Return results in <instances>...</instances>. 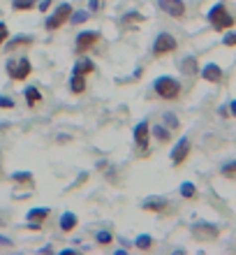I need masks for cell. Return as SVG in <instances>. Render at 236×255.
I'll return each mask as SVG.
<instances>
[{
	"label": "cell",
	"mask_w": 236,
	"mask_h": 255,
	"mask_svg": "<svg viewBox=\"0 0 236 255\" xmlns=\"http://www.w3.org/2000/svg\"><path fill=\"white\" fill-rule=\"evenodd\" d=\"M209 21H211V26L216 28L218 33H223V30H230V28L236 23L234 16H232L230 9H227V7H225L223 2H218V5L211 7V12H209Z\"/></svg>",
	"instance_id": "cell-1"
},
{
	"label": "cell",
	"mask_w": 236,
	"mask_h": 255,
	"mask_svg": "<svg viewBox=\"0 0 236 255\" xmlns=\"http://www.w3.org/2000/svg\"><path fill=\"white\" fill-rule=\"evenodd\" d=\"M153 88H156V93L160 95L162 100H176L181 95V84L174 77H157Z\"/></svg>",
	"instance_id": "cell-2"
},
{
	"label": "cell",
	"mask_w": 236,
	"mask_h": 255,
	"mask_svg": "<svg viewBox=\"0 0 236 255\" xmlns=\"http://www.w3.org/2000/svg\"><path fill=\"white\" fill-rule=\"evenodd\" d=\"M72 12H75V9H72V5H70V2H61V5L56 7V12L47 19V23H44V26H47V30H58V28H63L70 21Z\"/></svg>",
	"instance_id": "cell-3"
},
{
	"label": "cell",
	"mask_w": 236,
	"mask_h": 255,
	"mask_svg": "<svg viewBox=\"0 0 236 255\" xmlns=\"http://www.w3.org/2000/svg\"><path fill=\"white\" fill-rule=\"evenodd\" d=\"M30 72H33V65H30V61H28L26 56H23V58H16V61H9V63H7V74H9L14 81L28 79V77H30Z\"/></svg>",
	"instance_id": "cell-4"
},
{
	"label": "cell",
	"mask_w": 236,
	"mask_h": 255,
	"mask_svg": "<svg viewBox=\"0 0 236 255\" xmlns=\"http://www.w3.org/2000/svg\"><path fill=\"white\" fill-rule=\"evenodd\" d=\"M190 232H192V237L195 239H202V242H213V239H218L220 237V228H216L213 223H195L192 228H190Z\"/></svg>",
	"instance_id": "cell-5"
},
{
	"label": "cell",
	"mask_w": 236,
	"mask_h": 255,
	"mask_svg": "<svg viewBox=\"0 0 236 255\" xmlns=\"http://www.w3.org/2000/svg\"><path fill=\"white\" fill-rule=\"evenodd\" d=\"M176 47H178V42H176L174 35L160 33L156 37V42H153V56H167L171 51H176Z\"/></svg>",
	"instance_id": "cell-6"
},
{
	"label": "cell",
	"mask_w": 236,
	"mask_h": 255,
	"mask_svg": "<svg viewBox=\"0 0 236 255\" xmlns=\"http://www.w3.org/2000/svg\"><path fill=\"white\" fill-rule=\"evenodd\" d=\"M100 40V30H83V33L77 35V54H83L88 49L97 44Z\"/></svg>",
	"instance_id": "cell-7"
},
{
	"label": "cell",
	"mask_w": 236,
	"mask_h": 255,
	"mask_svg": "<svg viewBox=\"0 0 236 255\" xmlns=\"http://www.w3.org/2000/svg\"><path fill=\"white\" fill-rule=\"evenodd\" d=\"M157 5L164 9V14L174 16V19H183L185 16V2L183 0H157Z\"/></svg>",
	"instance_id": "cell-8"
},
{
	"label": "cell",
	"mask_w": 236,
	"mask_h": 255,
	"mask_svg": "<svg viewBox=\"0 0 236 255\" xmlns=\"http://www.w3.org/2000/svg\"><path fill=\"white\" fill-rule=\"evenodd\" d=\"M190 148H192V146H190V139H188V137H183V139L174 146V151H171V165H176V167H178V165H183V162L188 160Z\"/></svg>",
	"instance_id": "cell-9"
},
{
	"label": "cell",
	"mask_w": 236,
	"mask_h": 255,
	"mask_svg": "<svg viewBox=\"0 0 236 255\" xmlns=\"http://www.w3.org/2000/svg\"><path fill=\"white\" fill-rule=\"evenodd\" d=\"M151 141V123L149 121H139L135 128V144L139 148H146Z\"/></svg>",
	"instance_id": "cell-10"
},
{
	"label": "cell",
	"mask_w": 236,
	"mask_h": 255,
	"mask_svg": "<svg viewBox=\"0 0 236 255\" xmlns=\"http://www.w3.org/2000/svg\"><path fill=\"white\" fill-rule=\"evenodd\" d=\"M202 77L206 81H211V84H220V81H223V67L216 65V63H209V65L202 70Z\"/></svg>",
	"instance_id": "cell-11"
},
{
	"label": "cell",
	"mask_w": 236,
	"mask_h": 255,
	"mask_svg": "<svg viewBox=\"0 0 236 255\" xmlns=\"http://www.w3.org/2000/svg\"><path fill=\"white\" fill-rule=\"evenodd\" d=\"M95 72V63L88 61V58H81V61L75 63V70H72V74H81V77H88V74Z\"/></svg>",
	"instance_id": "cell-12"
},
{
	"label": "cell",
	"mask_w": 236,
	"mask_h": 255,
	"mask_svg": "<svg viewBox=\"0 0 236 255\" xmlns=\"http://www.w3.org/2000/svg\"><path fill=\"white\" fill-rule=\"evenodd\" d=\"M142 209L144 211H157V214H160V211L167 209V202L162 200V197H149V200L142 204Z\"/></svg>",
	"instance_id": "cell-13"
},
{
	"label": "cell",
	"mask_w": 236,
	"mask_h": 255,
	"mask_svg": "<svg viewBox=\"0 0 236 255\" xmlns=\"http://www.w3.org/2000/svg\"><path fill=\"white\" fill-rule=\"evenodd\" d=\"M77 223H79V218H77V214H72V211H65V214L61 216V230L63 232H72V230L77 228Z\"/></svg>",
	"instance_id": "cell-14"
},
{
	"label": "cell",
	"mask_w": 236,
	"mask_h": 255,
	"mask_svg": "<svg viewBox=\"0 0 236 255\" xmlns=\"http://www.w3.org/2000/svg\"><path fill=\"white\" fill-rule=\"evenodd\" d=\"M70 88H72V93H83L86 91V77H81V74H72V79H70Z\"/></svg>",
	"instance_id": "cell-15"
},
{
	"label": "cell",
	"mask_w": 236,
	"mask_h": 255,
	"mask_svg": "<svg viewBox=\"0 0 236 255\" xmlns=\"http://www.w3.org/2000/svg\"><path fill=\"white\" fill-rule=\"evenodd\" d=\"M26 102H28V107H35V105H40L42 102V93H40V88H26Z\"/></svg>",
	"instance_id": "cell-16"
},
{
	"label": "cell",
	"mask_w": 236,
	"mask_h": 255,
	"mask_svg": "<svg viewBox=\"0 0 236 255\" xmlns=\"http://www.w3.org/2000/svg\"><path fill=\"white\" fill-rule=\"evenodd\" d=\"M47 216H49V209H30L26 218L30 223H44L47 221Z\"/></svg>",
	"instance_id": "cell-17"
},
{
	"label": "cell",
	"mask_w": 236,
	"mask_h": 255,
	"mask_svg": "<svg viewBox=\"0 0 236 255\" xmlns=\"http://www.w3.org/2000/svg\"><path fill=\"white\" fill-rule=\"evenodd\" d=\"M153 137H156L160 144H164V141L171 139V132H169L167 128H162V126H153Z\"/></svg>",
	"instance_id": "cell-18"
},
{
	"label": "cell",
	"mask_w": 236,
	"mask_h": 255,
	"mask_svg": "<svg viewBox=\"0 0 236 255\" xmlns=\"http://www.w3.org/2000/svg\"><path fill=\"white\" fill-rule=\"evenodd\" d=\"M183 72H185V74H190V77H192V74H197V72H199V65H197V58H192V56H190V58H185V61H183Z\"/></svg>",
	"instance_id": "cell-19"
},
{
	"label": "cell",
	"mask_w": 236,
	"mask_h": 255,
	"mask_svg": "<svg viewBox=\"0 0 236 255\" xmlns=\"http://www.w3.org/2000/svg\"><path fill=\"white\" fill-rule=\"evenodd\" d=\"M30 44H33V37H16L14 42L7 44V51H14V49H19V47H30Z\"/></svg>",
	"instance_id": "cell-20"
},
{
	"label": "cell",
	"mask_w": 236,
	"mask_h": 255,
	"mask_svg": "<svg viewBox=\"0 0 236 255\" xmlns=\"http://www.w3.org/2000/svg\"><path fill=\"white\" fill-rule=\"evenodd\" d=\"M12 7L16 12H26V9H33L35 0H12Z\"/></svg>",
	"instance_id": "cell-21"
},
{
	"label": "cell",
	"mask_w": 236,
	"mask_h": 255,
	"mask_svg": "<svg viewBox=\"0 0 236 255\" xmlns=\"http://www.w3.org/2000/svg\"><path fill=\"white\" fill-rule=\"evenodd\" d=\"M197 195V188H195V183H183L181 186V197L183 200H192V197H195Z\"/></svg>",
	"instance_id": "cell-22"
},
{
	"label": "cell",
	"mask_w": 236,
	"mask_h": 255,
	"mask_svg": "<svg viewBox=\"0 0 236 255\" xmlns=\"http://www.w3.org/2000/svg\"><path fill=\"white\" fill-rule=\"evenodd\" d=\"M135 244H137V249L139 251H149L151 246H153V239H151L149 235H142V237H137Z\"/></svg>",
	"instance_id": "cell-23"
},
{
	"label": "cell",
	"mask_w": 236,
	"mask_h": 255,
	"mask_svg": "<svg viewBox=\"0 0 236 255\" xmlns=\"http://www.w3.org/2000/svg\"><path fill=\"white\" fill-rule=\"evenodd\" d=\"M223 176H227V179H234L236 181V162H227V165H223Z\"/></svg>",
	"instance_id": "cell-24"
},
{
	"label": "cell",
	"mask_w": 236,
	"mask_h": 255,
	"mask_svg": "<svg viewBox=\"0 0 236 255\" xmlns=\"http://www.w3.org/2000/svg\"><path fill=\"white\" fill-rule=\"evenodd\" d=\"M12 179L16 183H30L33 181V174L30 172H16V174H12Z\"/></svg>",
	"instance_id": "cell-25"
},
{
	"label": "cell",
	"mask_w": 236,
	"mask_h": 255,
	"mask_svg": "<svg viewBox=\"0 0 236 255\" xmlns=\"http://www.w3.org/2000/svg\"><path fill=\"white\" fill-rule=\"evenodd\" d=\"M88 16H90V14H88L86 9H79V12H72V16H70V21H72V23H83V21H86Z\"/></svg>",
	"instance_id": "cell-26"
},
{
	"label": "cell",
	"mask_w": 236,
	"mask_h": 255,
	"mask_svg": "<svg viewBox=\"0 0 236 255\" xmlns=\"http://www.w3.org/2000/svg\"><path fill=\"white\" fill-rule=\"evenodd\" d=\"M114 242V237H111V232H107V230H102V232H97V244H111Z\"/></svg>",
	"instance_id": "cell-27"
},
{
	"label": "cell",
	"mask_w": 236,
	"mask_h": 255,
	"mask_svg": "<svg viewBox=\"0 0 236 255\" xmlns=\"http://www.w3.org/2000/svg\"><path fill=\"white\" fill-rule=\"evenodd\" d=\"M162 119H164V123L169 126V130H176V128H178V119H176L174 114H164Z\"/></svg>",
	"instance_id": "cell-28"
},
{
	"label": "cell",
	"mask_w": 236,
	"mask_h": 255,
	"mask_svg": "<svg viewBox=\"0 0 236 255\" xmlns=\"http://www.w3.org/2000/svg\"><path fill=\"white\" fill-rule=\"evenodd\" d=\"M223 44H225V47H236V33H227V35H225Z\"/></svg>",
	"instance_id": "cell-29"
},
{
	"label": "cell",
	"mask_w": 236,
	"mask_h": 255,
	"mask_svg": "<svg viewBox=\"0 0 236 255\" xmlns=\"http://www.w3.org/2000/svg\"><path fill=\"white\" fill-rule=\"evenodd\" d=\"M0 107H2V109H12V107H14V100H12V98H5V95H0Z\"/></svg>",
	"instance_id": "cell-30"
},
{
	"label": "cell",
	"mask_w": 236,
	"mask_h": 255,
	"mask_svg": "<svg viewBox=\"0 0 236 255\" xmlns=\"http://www.w3.org/2000/svg\"><path fill=\"white\" fill-rule=\"evenodd\" d=\"M7 35H9V30H7V26L2 23V21H0V44L7 40Z\"/></svg>",
	"instance_id": "cell-31"
},
{
	"label": "cell",
	"mask_w": 236,
	"mask_h": 255,
	"mask_svg": "<svg viewBox=\"0 0 236 255\" xmlns=\"http://www.w3.org/2000/svg\"><path fill=\"white\" fill-rule=\"evenodd\" d=\"M125 19H128V21H142V16H139V12H130Z\"/></svg>",
	"instance_id": "cell-32"
},
{
	"label": "cell",
	"mask_w": 236,
	"mask_h": 255,
	"mask_svg": "<svg viewBox=\"0 0 236 255\" xmlns=\"http://www.w3.org/2000/svg\"><path fill=\"white\" fill-rule=\"evenodd\" d=\"M51 2H54V0H44V2H40V9H42V12H47Z\"/></svg>",
	"instance_id": "cell-33"
},
{
	"label": "cell",
	"mask_w": 236,
	"mask_h": 255,
	"mask_svg": "<svg viewBox=\"0 0 236 255\" xmlns=\"http://www.w3.org/2000/svg\"><path fill=\"white\" fill-rule=\"evenodd\" d=\"M90 9H93V12L95 9H100V0H90Z\"/></svg>",
	"instance_id": "cell-34"
},
{
	"label": "cell",
	"mask_w": 236,
	"mask_h": 255,
	"mask_svg": "<svg viewBox=\"0 0 236 255\" xmlns=\"http://www.w3.org/2000/svg\"><path fill=\"white\" fill-rule=\"evenodd\" d=\"M0 246H12V242H9V239H2V237H0Z\"/></svg>",
	"instance_id": "cell-35"
},
{
	"label": "cell",
	"mask_w": 236,
	"mask_h": 255,
	"mask_svg": "<svg viewBox=\"0 0 236 255\" xmlns=\"http://www.w3.org/2000/svg\"><path fill=\"white\" fill-rule=\"evenodd\" d=\"M230 107H232V109H230V112H232V114H234V116H236V100H234V102H232Z\"/></svg>",
	"instance_id": "cell-36"
}]
</instances>
